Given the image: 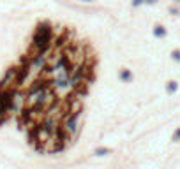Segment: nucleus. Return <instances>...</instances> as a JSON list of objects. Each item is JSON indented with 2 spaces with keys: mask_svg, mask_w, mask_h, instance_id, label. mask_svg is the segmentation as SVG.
Here are the masks:
<instances>
[{
  "mask_svg": "<svg viewBox=\"0 0 180 169\" xmlns=\"http://www.w3.org/2000/svg\"><path fill=\"white\" fill-rule=\"evenodd\" d=\"M7 118H9V113H5V111H2V109H0V125L4 123Z\"/></svg>",
  "mask_w": 180,
  "mask_h": 169,
  "instance_id": "nucleus-8",
  "label": "nucleus"
},
{
  "mask_svg": "<svg viewBox=\"0 0 180 169\" xmlns=\"http://www.w3.org/2000/svg\"><path fill=\"white\" fill-rule=\"evenodd\" d=\"M171 58H173L175 62H180V49H173V51H171Z\"/></svg>",
  "mask_w": 180,
  "mask_h": 169,
  "instance_id": "nucleus-7",
  "label": "nucleus"
},
{
  "mask_svg": "<svg viewBox=\"0 0 180 169\" xmlns=\"http://www.w3.org/2000/svg\"><path fill=\"white\" fill-rule=\"evenodd\" d=\"M178 81H175V79H171V81H168L166 83V92H168V95H173V94H177V90H178Z\"/></svg>",
  "mask_w": 180,
  "mask_h": 169,
  "instance_id": "nucleus-4",
  "label": "nucleus"
},
{
  "mask_svg": "<svg viewBox=\"0 0 180 169\" xmlns=\"http://www.w3.org/2000/svg\"><path fill=\"white\" fill-rule=\"evenodd\" d=\"M94 155L95 157H108V155H111V148L110 146H97L94 151Z\"/></svg>",
  "mask_w": 180,
  "mask_h": 169,
  "instance_id": "nucleus-3",
  "label": "nucleus"
},
{
  "mask_svg": "<svg viewBox=\"0 0 180 169\" xmlns=\"http://www.w3.org/2000/svg\"><path fill=\"white\" fill-rule=\"evenodd\" d=\"M81 115H83V109L74 111V113H65L62 116V125H64V129L69 132L71 139H76L81 132V123H80Z\"/></svg>",
  "mask_w": 180,
  "mask_h": 169,
  "instance_id": "nucleus-1",
  "label": "nucleus"
},
{
  "mask_svg": "<svg viewBox=\"0 0 180 169\" xmlns=\"http://www.w3.org/2000/svg\"><path fill=\"white\" fill-rule=\"evenodd\" d=\"M152 2H155V0H134V5H138V4H152Z\"/></svg>",
  "mask_w": 180,
  "mask_h": 169,
  "instance_id": "nucleus-9",
  "label": "nucleus"
},
{
  "mask_svg": "<svg viewBox=\"0 0 180 169\" xmlns=\"http://www.w3.org/2000/svg\"><path fill=\"white\" fill-rule=\"evenodd\" d=\"M118 79H120L122 83L129 84V83L134 81V74H132L131 69H120V71H118Z\"/></svg>",
  "mask_w": 180,
  "mask_h": 169,
  "instance_id": "nucleus-2",
  "label": "nucleus"
},
{
  "mask_svg": "<svg viewBox=\"0 0 180 169\" xmlns=\"http://www.w3.org/2000/svg\"><path fill=\"white\" fill-rule=\"evenodd\" d=\"M171 141H173V143H180V127H177V129L173 130V134H171Z\"/></svg>",
  "mask_w": 180,
  "mask_h": 169,
  "instance_id": "nucleus-6",
  "label": "nucleus"
},
{
  "mask_svg": "<svg viewBox=\"0 0 180 169\" xmlns=\"http://www.w3.org/2000/svg\"><path fill=\"white\" fill-rule=\"evenodd\" d=\"M154 35L159 37V39H162V37L166 35V30H164V27H161V25H159V27H155V28H154Z\"/></svg>",
  "mask_w": 180,
  "mask_h": 169,
  "instance_id": "nucleus-5",
  "label": "nucleus"
}]
</instances>
